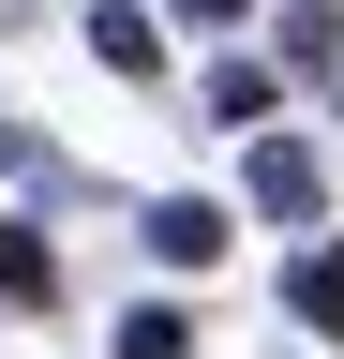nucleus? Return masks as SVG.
<instances>
[{
    "mask_svg": "<svg viewBox=\"0 0 344 359\" xmlns=\"http://www.w3.org/2000/svg\"><path fill=\"white\" fill-rule=\"evenodd\" d=\"M150 255H165V269H225V255H240V224L209 210V195H165V210H150Z\"/></svg>",
    "mask_w": 344,
    "mask_h": 359,
    "instance_id": "obj_1",
    "label": "nucleus"
},
{
    "mask_svg": "<svg viewBox=\"0 0 344 359\" xmlns=\"http://www.w3.org/2000/svg\"><path fill=\"white\" fill-rule=\"evenodd\" d=\"M240 195L299 224V210H315V150H299V135H254V165H240Z\"/></svg>",
    "mask_w": 344,
    "mask_h": 359,
    "instance_id": "obj_2",
    "label": "nucleus"
},
{
    "mask_svg": "<svg viewBox=\"0 0 344 359\" xmlns=\"http://www.w3.org/2000/svg\"><path fill=\"white\" fill-rule=\"evenodd\" d=\"M0 299H15V314H46V299H60V255L30 240V224H0Z\"/></svg>",
    "mask_w": 344,
    "mask_h": 359,
    "instance_id": "obj_3",
    "label": "nucleus"
},
{
    "mask_svg": "<svg viewBox=\"0 0 344 359\" xmlns=\"http://www.w3.org/2000/svg\"><path fill=\"white\" fill-rule=\"evenodd\" d=\"M284 299L315 314V330H344V255H299V269H284Z\"/></svg>",
    "mask_w": 344,
    "mask_h": 359,
    "instance_id": "obj_4",
    "label": "nucleus"
},
{
    "mask_svg": "<svg viewBox=\"0 0 344 359\" xmlns=\"http://www.w3.org/2000/svg\"><path fill=\"white\" fill-rule=\"evenodd\" d=\"M90 45H105V60H120V75H150V60H165V45H150V15H120V0H105V15H90Z\"/></svg>",
    "mask_w": 344,
    "mask_h": 359,
    "instance_id": "obj_5",
    "label": "nucleus"
},
{
    "mask_svg": "<svg viewBox=\"0 0 344 359\" xmlns=\"http://www.w3.org/2000/svg\"><path fill=\"white\" fill-rule=\"evenodd\" d=\"M120 359H195V330H180V314H135V330H120Z\"/></svg>",
    "mask_w": 344,
    "mask_h": 359,
    "instance_id": "obj_6",
    "label": "nucleus"
},
{
    "mask_svg": "<svg viewBox=\"0 0 344 359\" xmlns=\"http://www.w3.org/2000/svg\"><path fill=\"white\" fill-rule=\"evenodd\" d=\"M180 15H195V30H240V0H180Z\"/></svg>",
    "mask_w": 344,
    "mask_h": 359,
    "instance_id": "obj_7",
    "label": "nucleus"
}]
</instances>
